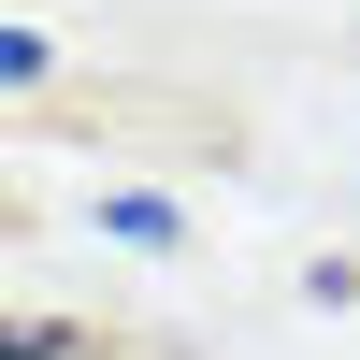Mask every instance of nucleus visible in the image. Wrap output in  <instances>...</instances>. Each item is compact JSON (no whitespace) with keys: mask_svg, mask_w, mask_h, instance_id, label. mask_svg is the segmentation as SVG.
Returning <instances> with one entry per match:
<instances>
[{"mask_svg":"<svg viewBox=\"0 0 360 360\" xmlns=\"http://www.w3.org/2000/svg\"><path fill=\"white\" fill-rule=\"evenodd\" d=\"M0 360H72V332L58 317H0Z\"/></svg>","mask_w":360,"mask_h":360,"instance_id":"f257e3e1","label":"nucleus"},{"mask_svg":"<svg viewBox=\"0 0 360 360\" xmlns=\"http://www.w3.org/2000/svg\"><path fill=\"white\" fill-rule=\"evenodd\" d=\"M44 58H58L44 29H0V86H44Z\"/></svg>","mask_w":360,"mask_h":360,"instance_id":"f03ea898","label":"nucleus"}]
</instances>
